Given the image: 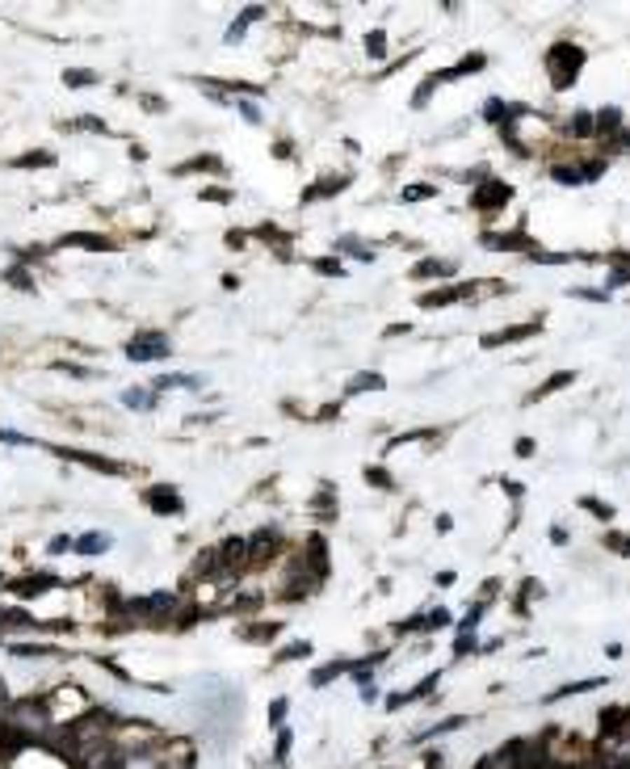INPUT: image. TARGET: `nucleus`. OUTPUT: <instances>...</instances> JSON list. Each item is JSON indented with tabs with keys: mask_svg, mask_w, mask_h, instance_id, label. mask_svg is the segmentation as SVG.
<instances>
[{
	"mask_svg": "<svg viewBox=\"0 0 630 769\" xmlns=\"http://www.w3.org/2000/svg\"><path fill=\"white\" fill-rule=\"evenodd\" d=\"M4 723H8L13 732H21L29 744H42V749H46V740H50V736H55V728H59L46 694H42V698H34V694L13 698V702L4 707Z\"/></svg>",
	"mask_w": 630,
	"mask_h": 769,
	"instance_id": "1",
	"label": "nucleus"
},
{
	"mask_svg": "<svg viewBox=\"0 0 630 769\" xmlns=\"http://www.w3.org/2000/svg\"><path fill=\"white\" fill-rule=\"evenodd\" d=\"M547 67H551L555 88H568V84H576V72L584 67V50L580 46H568V42H555L547 50Z\"/></svg>",
	"mask_w": 630,
	"mask_h": 769,
	"instance_id": "2",
	"label": "nucleus"
},
{
	"mask_svg": "<svg viewBox=\"0 0 630 769\" xmlns=\"http://www.w3.org/2000/svg\"><path fill=\"white\" fill-rule=\"evenodd\" d=\"M168 353H172V345H168V336L156 332V328L135 332L130 345H126V358H130V362H160V358H168Z\"/></svg>",
	"mask_w": 630,
	"mask_h": 769,
	"instance_id": "3",
	"label": "nucleus"
},
{
	"mask_svg": "<svg viewBox=\"0 0 630 769\" xmlns=\"http://www.w3.org/2000/svg\"><path fill=\"white\" fill-rule=\"evenodd\" d=\"M278 547H282V538H278V530H256L252 538H248V564H265V559H273L278 555Z\"/></svg>",
	"mask_w": 630,
	"mask_h": 769,
	"instance_id": "4",
	"label": "nucleus"
},
{
	"mask_svg": "<svg viewBox=\"0 0 630 769\" xmlns=\"http://www.w3.org/2000/svg\"><path fill=\"white\" fill-rule=\"evenodd\" d=\"M59 458H71V463H80V467H93V471H105V475H122L126 467L122 463H114V458H105V454H88V450H55Z\"/></svg>",
	"mask_w": 630,
	"mask_h": 769,
	"instance_id": "5",
	"label": "nucleus"
},
{
	"mask_svg": "<svg viewBox=\"0 0 630 769\" xmlns=\"http://www.w3.org/2000/svg\"><path fill=\"white\" fill-rule=\"evenodd\" d=\"M55 585H59V576H55V572H29V576L13 580V585H4V589H13L17 597H38V593L55 589Z\"/></svg>",
	"mask_w": 630,
	"mask_h": 769,
	"instance_id": "6",
	"label": "nucleus"
},
{
	"mask_svg": "<svg viewBox=\"0 0 630 769\" xmlns=\"http://www.w3.org/2000/svg\"><path fill=\"white\" fill-rule=\"evenodd\" d=\"M513 198V189L505 185V181H488V185H479L475 193H471V206H479V210H492V206H505Z\"/></svg>",
	"mask_w": 630,
	"mask_h": 769,
	"instance_id": "7",
	"label": "nucleus"
},
{
	"mask_svg": "<svg viewBox=\"0 0 630 769\" xmlns=\"http://www.w3.org/2000/svg\"><path fill=\"white\" fill-rule=\"evenodd\" d=\"M467 294H475L471 282H463V286H437V290H425L420 294V307H446V303H458Z\"/></svg>",
	"mask_w": 630,
	"mask_h": 769,
	"instance_id": "8",
	"label": "nucleus"
},
{
	"mask_svg": "<svg viewBox=\"0 0 630 769\" xmlns=\"http://www.w3.org/2000/svg\"><path fill=\"white\" fill-rule=\"evenodd\" d=\"M143 501H147L156 513H181V509H185V505H181V496H177L168 484H156V488H147V492H143Z\"/></svg>",
	"mask_w": 630,
	"mask_h": 769,
	"instance_id": "9",
	"label": "nucleus"
},
{
	"mask_svg": "<svg viewBox=\"0 0 630 769\" xmlns=\"http://www.w3.org/2000/svg\"><path fill=\"white\" fill-rule=\"evenodd\" d=\"M626 728H630V715L622 711V707H610V711H601V740H610V744H614V740H618Z\"/></svg>",
	"mask_w": 630,
	"mask_h": 769,
	"instance_id": "10",
	"label": "nucleus"
},
{
	"mask_svg": "<svg viewBox=\"0 0 630 769\" xmlns=\"http://www.w3.org/2000/svg\"><path fill=\"white\" fill-rule=\"evenodd\" d=\"M59 248H88V252H105V248H109V240H105V236H97V231H67V236L59 240Z\"/></svg>",
	"mask_w": 630,
	"mask_h": 769,
	"instance_id": "11",
	"label": "nucleus"
},
{
	"mask_svg": "<svg viewBox=\"0 0 630 769\" xmlns=\"http://www.w3.org/2000/svg\"><path fill=\"white\" fill-rule=\"evenodd\" d=\"M538 332V320L534 324H521V328H505V332H488L484 336V349H496V345H509V341H526Z\"/></svg>",
	"mask_w": 630,
	"mask_h": 769,
	"instance_id": "12",
	"label": "nucleus"
},
{
	"mask_svg": "<svg viewBox=\"0 0 630 769\" xmlns=\"http://www.w3.org/2000/svg\"><path fill=\"white\" fill-rule=\"evenodd\" d=\"M345 185H349V177H324L320 185L303 189V202H320V198H328V193H341Z\"/></svg>",
	"mask_w": 630,
	"mask_h": 769,
	"instance_id": "13",
	"label": "nucleus"
},
{
	"mask_svg": "<svg viewBox=\"0 0 630 769\" xmlns=\"http://www.w3.org/2000/svg\"><path fill=\"white\" fill-rule=\"evenodd\" d=\"M109 543H114L109 534H97V530H93V534H80L71 551H76V555H101V551H109Z\"/></svg>",
	"mask_w": 630,
	"mask_h": 769,
	"instance_id": "14",
	"label": "nucleus"
},
{
	"mask_svg": "<svg viewBox=\"0 0 630 769\" xmlns=\"http://www.w3.org/2000/svg\"><path fill=\"white\" fill-rule=\"evenodd\" d=\"M185 172H223V160L219 156H193V160L177 164V177H185Z\"/></svg>",
	"mask_w": 630,
	"mask_h": 769,
	"instance_id": "15",
	"label": "nucleus"
},
{
	"mask_svg": "<svg viewBox=\"0 0 630 769\" xmlns=\"http://www.w3.org/2000/svg\"><path fill=\"white\" fill-rule=\"evenodd\" d=\"M172 387L198 391V387H202V379H193V374H160V379H156V395H160V391H172Z\"/></svg>",
	"mask_w": 630,
	"mask_h": 769,
	"instance_id": "16",
	"label": "nucleus"
},
{
	"mask_svg": "<svg viewBox=\"0 0 630 769\" xmlns=\"http://www.w3.org/2000/svg\"><path fill=\"white\" fill-rule=\"evenodd\" d=\"M349 669H353V660H332V665H324V669H315V673H311V686H315V690H324L332 677H341V673H349Z\"/></svg>",
	"mask_w": 630,
	"mask_h": 769,
	"instance_id": "17",
	"label": "nucleus"
},
{
	"mask_svg": "<svg viewBox=\"0 0 630 769\" xmlns=\"http://www.w3.org/2000/svg\"><path fill=\"white\" fill-rule=\"evenodd\" d=\"M278 631H282V627H278V622H252V627H244V631H240V635H244V639H248V644H269V639H273V635H278Z\"/></svg>",
	"mask_w": 630,
	"mask_h": 769,
	"instance_id": "18",
	"label": "nucleus"
},
{
	"mask_svg": "<svg viewBox=\"0 0 630 769\" xmlns=\"http://www.w3.org/2000/svg\"><path fill=\"white\" fill-rule=\"evenodd\" d=\"M261 17H265V8H261V4H252V8H244V17H240V21H235V25H231V29H227V42H235V38H244V29H248V25H252V21H261Z\"/></svg>",
	"mask_w": 630,
	"mask_h": 769,
	"instance_id": "19",
	"label": "nucleus"
},
{
	"mask_svg": "<svg viewBox=\"0 0 630 769\" xmlns=\"http://www.w3.org/2000/svg\"><path fill=\"white\" fill-rule=\"evenodd\" d=\"M63 84H67V88H88V84H97V72H88V67H67V72H63Z\"/></svg>",
	"mask_w": 630,
	"mask_h": 769,
	"instance_id": "20",
	"label": "nucleus"
},
{
	"mask_svg": "<svg viewBox=\"0 0 630 769\" xmlns=\"http://www.w3.org/2000/svg\"><path fill=\"white\" fill-rule=\"evenodd\" d=\"M290 744H294V732H290V728H278V740H273V765H286Z\"/></svg>",
	"mask_w": 630,
	"mask_h": 769,
	"instance_id": "21",
	"label": "nucleus"
},
{
	"mask_svg": "<svg viewBox=\"0 0 630 769\" xmlns=\"http://www.w3.org/2000/svg\"><path fill=\"white\" fill-rule=\"evenodd\" d=\"M13 164H17V168H50L55 156H50V151H25V156H17Z\"/></svg>",
	"mask_w": 630,
	"mask_h": 769,
	"instance_id": "22",
	"label": "nucleus"
},
{
	"mask_svg": "<svg viewBox=\"0 0 630 769\" xmlns=\"http://www.w3.org/2000/svg\"><path fill=\"white\" fill-rule=\"evenodd\" d=\"M568 383H576V374H572V370H559V374H551L547 387H538L530 400H542V395H551V391H559V387H568Z\"/></svg>",
	"mask_w": 630,
	"mask_h": 769,
	"instance_id": "23",
	"label": "nucleus"
},
{
	"mask_svg": "<svg viewBox=\"0 0 630 769\" xmlns=\"http://www.w3.org/2000/svg\"><path fill=\"white\" fill-rule=\"evenodd\" d=\"M13 656L38 660V656H55V648H50V644H13Z\"/></svg>",
	"mask_w": 630,
	"mask_h": 769,
	"instance_id": "24",
	"label": "nucleus"
},
{
	"mask_svg": "<svg viewBox=\"0 0 630 769\" xmlns=\"http://www.w3.org/2000/svg\"><path fill=\"white\" fill-rule=\"evenodd\" d=\"M383 387H387V383H383V374H374V370H370V374H357V379L349 383L353 395H357V391H383Z\"/></svg>",
	"mask_w": 630,
	"mask_h": 769,
	"instance_id": "25",
	"label": "nucleus"
},
{
	"mask_svg": "<svg viewBox=\"0 0 630 769\" xmlns=\"http://www.w3.org/2000/svg\"><path fill=\"white\" fill-rule=\"evenodd\" d=\"M122 404H126V408H151V404H156V391L130 387V391H122Z\"/></svg>",
	"mask_w": 630,
	"mask_h": 769,
	"instance_id": "26",
	"label": "nucleus"
},
{
	"mask_svg": "<svg viewBox=\"0 0 630 769\" xmlns=\"http://www.w3.org/2000/svg\"><path fill=\"white\" fill-rule=\"evenodd\" d=\"M597 686H605V681H597V677H593V681H572V686L555 690V694H551V702H559V698H568V694H589V690H597Z\"/></svg>",
	"mask_w": 630,
	"mask_h": 769,
	"instance_id": "27",
	"label": "nucleus"
},
{
	"mask_svg": "<svg viewBox=\"0 0 630 769\" xmlns=\"http://www.w3.org/2000/svg\"><path fill=\"white\" fill-rule=\"evenodd\" d=\"M303 656H311V644H307V639H303V644H290V648H282L273 665H286V660H303Z\"/></svg>",
	"mask_w": 630,
	"mask_h": 769,
	"instance_id": "28",
	"label": "nucleus"
},
{
	"mask_svg": "<svg viewBox=\"0 0 630 769\" xmlns=\"http://www.w3.org/2000/svg\"><path fill=\"white\" fill-rule=\"evenodd\" d=\"M618 126H622V109H601V118H597V130H601V135H605V130L614 135Z\"/></svg>",
	"mask_w": 630,
	"mask_h": 769,
	"instance_id": "29",
	"label": "nucleus"
},
{
	"mask_svg": "<svg viewBox=\"0 0 630 769\" xmlns=\"http://www.w3.org/2000/svg\"><path fill=\"white\" fill-rule=\"evenodd\" d=\"M454 261H420L416 265V278H433V273H450Z\"/></svg>",
	"mask_w": 630,
	"mask_h": 769,
	"instance_id": "30",
	"label": "nucleus"
},
{
	"mask_svg": "<svg viewBox=\"0 0 630 769\" xmlns=\"http://www.w3.org/2000/svg\"><path fill=\"white\" fill-rule=\"evenodd\" d=\"M311 265H315V273H324V278H341V273H345V265L332 261V257H320V261H311Z\"/></svg>",
	"mask_w": 630,
	"mask_h": 769,
	"instance_id": "31",
	"label": "nucleus"
},
{
	"mask_svg": "<svg viewBox=\"0 0 630 769\" xmlns=\"http://www.w3.org/2000/svg\"><path fill=\"white\" fill-rule=\"evenodd\" d=\"M286 711H290V702L286 698H273L269 702V728H282L286 723Z\"/></svg>",
	"mask_w": 630,
	"mask_h": 769,
	"instance_id": "32",
	"label": "nucleus"
},
{
	"mask_svg": "<svg viewBox=\"0 0 630 769\" xmlns=\"http://www.w3.org/2000/svg\"><path fill=\"white\" fill-rule=\"evenodd\" d=\"M458 728H463V715H454V719H446V723H437V728L420 732V740H433V736H446V732H458Z\"/></svg>",
	"mask_w": 630,
	"mask_h": 769,
	"instance_id": "33",
	"label": "nucleus"
},
{
	"mask_svg": "<svg viewBox=\"0 0 630 769\" xmlns=\"http://www.w3.org/2000/svg\"><path fill=\"white\" fill-rule=\"evenodd\" d=\"M8 282H13L17 290H34V273H25L21 265H13V269H8Z\"/></svg>",
	"mask_w": 630,
	"mask_h": 769,
	"instance_id": "34",
	"label": "nucleus"
},
{
	"mask_svg": "<svg viewBox=\"0 0 630 769\" xmlns=\"http://www.w3.org/2000/svg\"><path fill=\"white\" fill-rule=\"evenodd\" d=\"M433 193H437V185H408L404 202H420V198H433Z\"/></svg>",
	"mask_w": 630,
	"mask_h": 769,
	"instance_id": "35",
	"label": "nucleus"
},
{
	"mask_svg": "<svg viewBox=\"0 0 630 769\" xmlns=\"http://www.w3.org/2000/svg\"><path fill=\"white\" fill-rule=\"evenodd\" d=\"M580 505H584V509H589V513H597V517H601V522H610V517H614V505H601V501H593V496H584V501H580Z\"/></svg>",
	"mask_w": 630,
	"mask_h": 769,
	"instance_id": "36",
	"label": "nucleus"
},
{
	"mask_svg": "<svg viewBox=\"0 0 630 769\" xmlns=\"http://www.w3.org/2000/svg\"><path fill=\"white\" fill-rule=\"evenodd\" d=\"M55 366H59L63 374H71V379H93V370H88V366H76V362H55Z\"/></svg>",
	"mask_w": 630,
	"mask_h": 769,
	"instance_id": "37",
	"label": "nucleus"
},
{
	"mask_svg": "<svg viewBox=\"0 0 630 769\" xmlns=\"http://www.w3.org/2000/svg\"><path fill=\"white\" fill-rule=\"evenodd\" d=\"M366 479H370L374 488H391V475H387L383 467H366Z\"/></svg>",
	"mask_w": 630,
	"mask_h": 769,
	"instance_id": "38",
	"label": "nucleus"
},
{
	"mask_svg": "<svg viewBox=\"0 0 630 769\" xmlns=\"http://www.w3.org/2000/svg\"><path fill=\"white\" fill-rule=\"evenodd\" d=\"M76 547V538H67V534H59V538H50V555H67Z\"/></svg>",
	"mask_w": 630,
	"mask_h": 769,
	"instance_id": "39",
	"label": "nucleus"
},
{
	"mask_svg": "<svg viewBox=\"0 0 630 769\" xmlns=\"http://www.w3.org/2000/svg\"><path fill=\"white\" fill-rule=\"evenodd\" d=\"M0 442L4 446H29V437L25 433H13V429H0Z\"/></svg>",
	"mask_w": 630,
	"mask_h": 769,
	"instance_id": "40",
	"label": "nucleus"
},
{
	"mask_svg": "<svg viewBox=\"0 0 630 769\" xmlns=\"http://www.w3.org/2000/svg\"><path fill=\"white\" fill-rule=\"evenodd\" d=\"M605 543H610V547H614L618 555H630V538H626V534H610Z\"/></svg>",
	"mask_w": 630,
	"mask_h": 769,
	"instance_id": "41",
	"label": "nucleus"
},
{
	"mask_svg": "<svg viewBox=\"0 0 630 769\" xmlns=\"http://www.w3.org/2000/svg\"><path fill=\"white\" fill-rule=\"evenodd\" d=\"M366 50H370L374 59H383V50H387V46H383V34H370V38H366Z\"/></svg>",
	"mask_w": 630,
	"mask_h": 769,
	"instance_id": "42",
	"label": "nucleus"
},
{
	"mask_svg": "<svg viewBox=\"0 0 630 769\" xmlns=\"http://www.w3.org/2000/svg\"><path fill=\"white\" fill-rule=\"evenodd\" d=\"M572 130H576V135H589V130H593V118H589V114H580V118L572 122Z\"/></svg>",
	"mask_w": 630,
	"mask_h": 769,
	"instance_id": "43",
	"label": "nucleus"
},
{
	"mask_svg": "<svg viewBox=\"0 0 630 769\" xmlns=\"http://www.w3.org/2000/svg\"><path fill=\"white\" fill-rule=\"evenodd\" d=\"M71 126H80V130H105V122H97V118H80V122H71Z\"/></svg>",
	"mask_w": 630,
	"mask_h": 769,
	"instance_id": "44",
	"label": "nucleus"
},
{
	"mask_svg": "<svg viewBox=\"0 0 630 769\" xmlns=\"http://www.w3.org/2000/svg\"><path fill=\"white\" fill-rule=\"evenodd\" d=\"M202 198H206V202H227L231 193H227V189H202Z\"/></svg>",
	"mask_w": 630,
	"mask_h": 769,
	"instance_id": "45",
	"label": "nucleus"
},
{
	"mask_svg": "<svg viewBox=\"0 0 630 769\" xmlns=\"http://www.w3.org/2000/svg\"><path fill=\"white\" fill-rule=\"evenodd\" d=\"M240 114H244V118H248V122H261V109H256V105H248V101H244V105H240Z\"/></svg>",
	"mask_w": 630,
	"mask_h": 769,
	"instance_id": "46",
	"label": "nucleus"
},
{
	"mask_svg": "<svg viewBox=\"0 0 630 769\" xmlns=\"http://www.w3.org/2000/svg\"><path fill=\"white\" fill-rule=\"evenodd\" d=\"M454 652H458V656H471V652H475V639H467V635H463V639H458V648H454Z\"/></svg>",
	"mask_w": 630,
	"mask_h": 769,
	"instance_id": "47",
	"label": "nucleus"
},
{
	"mask_svg": "<svg viewBox=\"0 0 630 769\" xmlns=\"http://www.w3.org/2000/svg\"><path fill=\"white\" fill-rule=\"evenodd\" d=\"M517 454H521V458H530V454H534V442H530V437H521V442H517Z\"/></svg>",
	"mask_w": 630,
	"mask_h": 769,
	"instance_id": "48",
	"label": "nucleus"
},
{
	"mask_svg": "<svg viewBox=\"0 0 630 769\" xmlns=\"http://www.w3.org/2000/svg\"><path fill=\"white\" fill-rule=\"evenodd\" d=\"M4 585H8V580H4V572H0V589H4Z\"/></svg>",
	"mask_w": 630,
	"mask_h": 769,
	"instance_id": "49",
	"label": "nucleus"
},
{
	"mask_svg": "<svg viewBox=\"0 0 630 769\" xmlns=\"http://www.w3.org/2000/svg\"><path fill=\"white\" fill-rule=\"evenodd\" d=\"M273 769H286V765H273Z\"/></svg>",
	"mask_w": 630,
	"mask_h": 769,
	"instance_id": "50",
	"label": "nucleus"
}]
</instances>
